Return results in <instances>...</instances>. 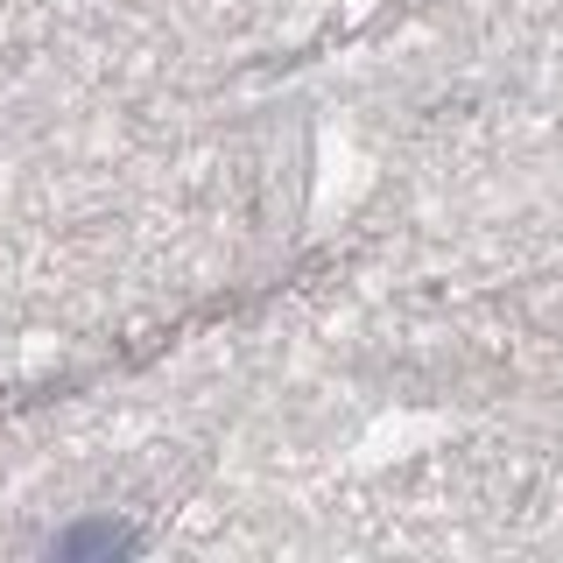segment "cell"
<instances>
[{
	"label": "cell",
	"instance_id": "cell-1",
	"mask_svg": "<svg viewBox=\"0 0 563 563\" xmlns=\"http://www.w3.org/2000/svg\"><path fill=\"white\" fill-rule=\"evenodd\" d=\"M128 542H134V536H120V528H78V536H64L57 550H64V556H85V550H128Z\"/></svg>",
	"mask_w": 563,
	"mask_h": 563
}]
</instances>
